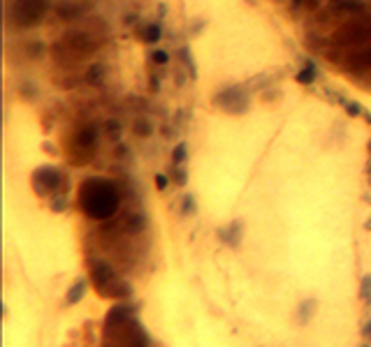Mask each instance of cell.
Here are the masks:
<instances>
[{"mask_svg": "<svg viewBox=\"0 0 371 347\" xmlns=\"http://www.w3.org/2000/svg\"><path fill=\"white\" fill-rule=\"evenodd\" d=\"M137 306L119 303L104 317L102 347H149L146 331L135 320Z\"/></svg>", "mask_w": 371, "mask_h": 347, "instance_id": "cell-1", "label": "cell"}, {"mask_svg": "<svg viewBox=\"0 0 371 347\" xmlns=\"http://www.w3.org/2000/svg\"><path fill=\"white\" fill-rule=\"evenodd\" d=\"M79 208L91 220H109L121 204V195L112 181L104 179H86L79 188Z\"/></svg>", "mask_w": 371, "mask_h": 347, "instance_id": "cell-2", "label": "cell"}, {"mask_svg": "<svg viewBox=\"0 0 371 347\" xmlns=\"http://www.w3.org/2000/svg\"><path fill=\"white\" fill-rule=\"evenodd\" d=\"M91 280L95 292L102 298H128L132 296V287L128 282H123L112 266H107L104 262H93L91 264Z\"/></svg>", "mask_w": 371, "mask_h": 347, "instance_id": "cell-3", "label": "cell"}, {"mask_svg": "<svg viewBox=\"0 0 371 347\" xmlns=\"http://www.w3.org/2000/svg\"><path fill=\"white\" fill-rule=\"evenodd\" d=\"M58 185H60V171L56 167H40L33 174V190L40 197H47L51 192H56Z\"/></svg>", "mask_w": 371, "mask_h": 347, "instance_id": "cell-4", "label": "cell"}, {"mask_svg": "<svg viewBox=\"0 0 371 347\" xmlns=\"http://www.w3.org/2000/svg\"><path fill=\"white\" fill-rule=\"evenodd\" d=\"M84 294H86V282L84 280H77L75 285H72L70 289H67V296H65V303L67 306H75V303H79L84 298Z\"/></svg>", "mask_w": 371, "mask_h": 347, "instance_id": "cell-5", "label": "cell"}, {"mask_svg": "<svg viewBox=\"0 0 371 347\" xmlns=\"http://www.w3.org/2000/svg\"><path fill=\"white\" fill-rule=\"evenodd\" d=\"M313 310H316V298H306V301H302L300 310H297V315H300V324H309Z\"/></svg>", "mask_w": 371, "mask_h": 347, "instance_id": "cell-6", "label": "cell"}, {"mask_svg": "<svg viewBox=\"0 0 371 347\" xmlns=\"http://www.w3.org/2000/svg\"><path fill=\"white\" fill-rule=\"evenodd\" d=\"M218 236L225 241V243L237 245V241H239V223H235L232 227H228V229H220Z\"/></svg>", "mask_w": 371, "mask_h": 347, "instance_id": "cell-7", "label": "cell"}, {"mask_svg": "<svg viewBox=\"0 0 371 347\" xmlns=\"http://www.w3.org/2000/svg\"><path fill=\"white\" fill-rule=\"evenodd\" d=\"M360 298L364 301L366 306H371V276L362 278V285H360Z\"/></svg>", "mask_w": 371, "mask_h": 347, "instance_id": "cell-8", "label": "cell"}, {"mask_svg": "<svg viewBox=\"0 0 371 347\" xmlns=\"http://www.w3.org/2000/svg\"><path fill=\"white\" fill-rule=\"evenodd\" d=\"M313 79H316V67L313 65H306L304 70L297 74V81H302V83H311Z\"/></svg>", "mask_w": 371, "mask_h": 347, "instance_id": "cell-9", "label": "cell"}, {"mask_svg": "<svg viewBox=\"0 0 371 347\" xmlns=\"http://www.w3.org/2000/svg\"><path fill=\"white\" fill-rule=\"evenodd\" d=\"M183 160H185V144H179V146L174 148V153H172V162L181 164Z\"/></svg>", "mask_w": 371, "mask_h": 347, "instance_id": "cell-10", "label": "cell"}, {"mask_svg": "<svg viewBox=\"0 0 371 347\" xmlns=\"http://www.w3.org/2000/svg\"><path fill=\"white\" fill-rule=\"evenodd\" d=\"M181 213H183V215H193V213H195V199H193V197H185L183 199Z\"/></svg>", "mask_w": 371, "mask_h": 347, "instance_id": "cell-11", "label": "cell"}, {"mask_svg": "<svg viewBox=\"0 0 371 347\" xmlns=\"http://www.w3.org/2000/svg\"><path fill=\"white\" fill-rule=\"evenodd\" d=\"M51 208H54V211H65L67 208V199L65 197H54V204H51Z\"/></svg>", "mask_w": 371, "mask_h": 347, "instance_id": "cell-12", "label": "cell"}, {"mask_svg": "<svg viewBox=\"0 0 371 347\" xmlns=\"http://www.w3.org/2000/svg\"><path fill=\"white\" fill-rule=\"evenodd\" d=\"M158 37H160V28H158V26H149V28H146V39L156 42Z\"/></svg>", "mask_w": 371, "mask_h": 347, "instance_id": "cell-13", "label": "cell"}, {"mask_svg": "<svg viewBox=\"0 0 371 347\" xmlns=\"http://www.w3.org/2000/svg\"><path fill=\"white\" fill-rule=\"evenodd\" d=\"M153 60H156V63H167V54H165V51H156V54H153Z\"/></svg>", "mask_w": 371, "mask_h": 347, "instance_id": "cell-14", "label": "cell"}, {"mask_svg": "<svg viewBox=\"0 0 371 347\" xmlns=\"http://www.w3.org/2000/svg\"><path fill=\"white\" fill-rule=\"evenodd\" d=\"M156 183H158V190H165V188H167V179H165L163 174H158V176H156Z\"/></svg>", "mask_w": 371, "mask_h": 347, "instance_id": "cell-15", "label": "cell"}, {"mask_svg": "<svg viewBox=\"0 0 371 347\" xmlns=\"http://www.w3.org/2000/svg\"><path fill=\"white\" fill-rule=\"evenodd\" d=\"M362 336H364L366 340H371V320L364 324V329H362Z\"/></svg>", "mask_w": 371, "mask_h": 347, "instance_id": "cell-16", "label": "cell"}, {"mask_svg": "<svg viewBox=\"0 0 371 347\" xmlns=\"http://www.w3.org/2000/svg\"><path fill=\"white\" fill-rule=\"evenodd\" d=\"M366 174H369V183H371V162H369V169H366Z\"/></svg>", "mask_w": 371, "mask_h": 347, "instance_id": "cell-17", "label": "cell"}, {"mask_svg": "<svg viewBox=\"0 0 371 347\" xmlns=\"http://www.w3.org/2000/svg\"><path fill=\"white\" fill-rule=\"evenodd\" d=\"M369 155H371V141H369Z\"/></svg>", "mask_w": 371, "mask_h": 347, "instance_id": "cell-18", "label": "cell"}]
</instances>
